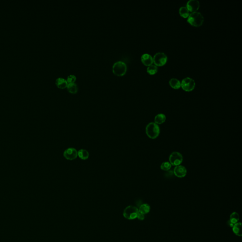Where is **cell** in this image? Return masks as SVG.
I'll list each match as a JSON object with an SVG mask.
<instances>
[{"label":"cell","mask_w":242,"mask_h":242,"mask_svg":"<svg viewBox=\"0 0 242 242\" xmlns=\"http://www.w3.org/2000/svg\"><path fill=\"white\" fill-rule=\"evenodd\" d=\"M187 22L193 26L198 27L203 24L204 17L199 12H193L188 16Z\"/></svg>","instance_id":"obj_1"},{"label":"cell","mask_w":242,"mask_h":242,"mask_svg":"<svg viewBox=\"0 0 242 242\" xmlns=\"http://www.w3.org/2000/svg\"><path fill=\"white\" fill-rule=\"evenodd\" d=\"M160 128L159 125L155 122H150L146 127V133L147 135L150 139H155L158 137L160 134Z\"/></svg>","instance_id":"obj_2"},{"label":"cell","mask_w":242,"mask_h":242,"mask_svg":"<svg viewBox=\"0 0 242 242\" xmlns=\"http://www.w3.org/2000/svg\"><path fill=\"white\" fill-rule=\"evenodd\" d=\"M127 67L126 63L122 61H119L113 63L112 67L113 73L116 75L122 76L126 73Z\"/></svg>","instance_id":"obj_3"},{"label":"cell","mask_w":242,"mask_h":242,"mask_svg":"<svg viewBox=\"0 0 242 242\" xmlns=\"http://www.w3.org/2000/svg\"><path fill=\"white\" fill-rule=\"evenodd\" d=\"M138 213L139 211L137 208L132 206H129L125 209L123 215L125 218L131 220L137 218Z\"/></svg>","instance_id":"obj_4"},{"label":"cell","mask_w":242,"mask_h":242,"mask_svg":"<svg viewBox=\"0 0 242 242\" xmlns=\"http://www.w3.org/2000/svg\"><path fill=\"white\" fill-rule=\"evenodd\" d=\"M169 160L172 166H176L181 165L182 163L183 162V156L178 152H174L170 155Z\"/></svg>","instance_id":"obj_5"},{"label":"cell","mask_w":242,"mask_h":242,"mask_svg":"<svg viewBox=\"0 0 242 242\" xmlns=\"http://www.w3.org/2000/svg\"><path fill=\"white\" fill-rule=\"evenodd\" d=\"M153 63L155 65L161 66L166 63L168 60V57L164 53L159 52L154 55L153 57Z\"/></svg>","instance_id":"obj_6"},{"label":"cell","mask_w":242,"mask_h":242,"mask_svg":"<svg viewBox=\"0 0 242 242\" xmlns=\"http://www.w3.org/2000/svg\"><path fill=\"white\" fill-rule=\"evenodd\" d=\"M195 86V82L193 79L187 77L184 79L181 82V87L186 91H191Z\"/></svg>","instance_id":"obj_7"},{"label":"cell","mask_w":242,"mask_h":242,"mask_svg":"<svg viewBox=\"0 0 242 242\" xmlns=\"http://www.w3.org/2000/svg\"><path fill=\"white\" fill-rule=\"evenodd\" d=\"M63 156L67 160H74L78 157V151L74 147H69L64 151Z\"/></svg>","instance_id":"obj_8"},{"label":"cell","mask_w":242,"mask_h":242,"mask_svg":"<svg viewBox=\"0 0 242 242\" xmlns=\"http://www.w3.org/2000/svg\"><path fill=\"white\" fill-rule=\"evenodd\" d=\"M174 174L175 177L183 178L186 175L187 169L185 166L179 165L175 166L174 169Z\"/></svg>","instance_id":"obj_9"},{"label":"cell","mask_w":242,"mask_h":242,"mask_svg":"<svg viewBox=\"0 0 242 242\" xmlns=\"http://www.w3.org/2000/svg\"><path fill=\"white\" fill-rule=\"evenodd\" d=\"M199 1L197 0H190L187 2L186 4V8L188 9L189 11L195 12L200 8Z\"/></svg>","instance_id":"obj_10"},{"label":"cell","mask_w":242,"mask_h":242,"mask_svg":"<svg viewBox=\"0 0 242 242\" xmlns=\"http://www.w3.org/2000/svg\"><path fill=\"white\" fill-rule=\"evenodd\" d=\"M141 62L146 66L151 65L153 63V58L149 54H144L141 57Z\"/></svg>","instance_id":"obj_11"},{"label":"cell","mask_w":242,"mask_h":242,"mask_svg":"<svg viewBox=\"0 0 242 242\" xmlns=\"http://www.w3.org/2000/svg\"><path fill=\"white\" fill-rule=\"evenodd\" d=\"M239 220V216L236 212L232 213L230 216V219L227 222V224L230 227H233L235 224L238 223Z\"/></svg>","instance_id":"obj_12"},{"label":"cell","mask_w":242,"mask_h":242,"mask_svg":"<svg viewBox=\"0 0 242 242\" xmlns=\"http://www.w3.org/2000/svg\"><path fill=\"white\" fill-rule=\"evenodd\" d=\"M56 84L59 88H64L67 87L68 83L66 79L59 77L56 79Z\"/></svg>","instance_id":"obj_13"},{"label":"cell","mask_w":242,"mask_h":242,"mask_svg":"<svg viewBox=\"0 0 242 242\" xmlns=\"http://www.w3.org/2000/svg\"><path fill=\"white\" fill-rule=\"evenodd\" d=\"M233 231L234 234L239 236H242V224L240 222L236 223L232 227Z\"/></svg>","instance_id":"obj_14"},{"label":"cell","mask_w":242,"mask_h":242,"mask_svg":"<svg viewBox=\"0 0 242 242\" xmlns=\"http://www.w3.org/2000/svg\"><path fill=\"white\" fill-rule=\"evenodd\" d=\"M166 116L163 113H159L155 116L154 119L155 123L158 125L161 124L165 122Z\"/></svg>","instance_id":"obj_15"},{"label":"cell","mask_w":242,"mask_h":242,"mask_svg":"<svg viewBox=\"0 0 242 242\" xmlns=\"http://www.w3.org/2000/svg\"><path fill=\"white\" fill-rule=\"evenodd\" d=\"M169 83L170 86L175 89H178L181 87V82L177 79H171L169 81Z\"/></svg>","instance_id":"obj_16"},{"label":"cell","mask_w":242,"mask_h":242,"mask_svg":"<svg viewBox=\"0 0 242 242\" xmlns=\"http://www.w3.org/2000/svg\"><path fill=\"white\" fill-rule=\"evenodd\" d=\"M150 206L147 203L141 204L138 209L139 212L143 215L149 213V212L150 211Z\"/></svg>","instance_id":"obj_17"},{"label":"cell","mask_w":242,"mask_h":242,"mask_svg":"<svg viewBox=\"0 0 242 242\" xmlns=\"http://www.w3.org/2000/svg\"><path fill=\"white\" fill-rule=\"evenodd\" d=\"M89 156L88 151L84 149H81L78 151V156L82 160H86L88 159Z\"/></svg>","instance_id":"obj_18"},{"label":"cell","mask_w":242,"mask_h":242,"mask_svg":"<svg viewBox=\"0 0 242 242\" xmlns=\"http://www.w3.org/2000/svg\"><path fill=\"white\" fill-rule=\"evenodd\" d=\"M67 89L70 93L75 94L78 90V87L75 83H68L67 86Z\"/></svg>","instance_id":"obj_19"},{"label":"cell","mask_w":242,"mask_h":242,"mask_svg":"<svg viewBox=\"0 0 242 242\" xmlns=\"http://www.w3.org/2000/svg\"><path fill=\"white\" fill-rule=\"evenodd\" d=\"M179 13L181 16L184 18H188L190 13L186 7H181L179 9Z\"/></svg>","instance_id":"obj_20"},{"label":"cell","mask_w":242,"mask_h":242,"mask_svg":"<svg viewBox=\"0 0 242 242\" xmlns=\"http://www.w3.org/2000/svg\"><path fill=\"white\" fill-rule=\"evenodd\" d=\"M147 73H149L150 75H154L158 72V68L156 65H151L149 66V67H147Z\"/></svg>","instance_id":"obj_21"},{"label":"cell","mask_w":242,"mask_h":242,"mask_svg":"<svg viewBox=\"0 0 242 242\" xmlns=\"http://www.w3.org/2000/svg\"><path fill=\"white\" fill-rule=\"evenodd\" d=\"M171 164H170L169 162H164L162 163L161 165L160 166V168H161V170L165 171H169L171 169Z\"/></svg>","instance_id":"obj_22"},{"label":"cell","mask_w":242,"mask_h":242,"mask_svg":"<svg viewBox=\"0 0 242 242\" xmlns=\"http://www.w3.org/2000/svg\"><path fill=\"white\" fill-rule=\"evenodd\" d=\"M76 80V77L74 75H70L67 77V81L68 83H74Z\"/></svg>","instance_id":"obj_23"},{"label":"cell","mask_w":242,"mask_h":242,"mask_svg":"<svg viewBox=\"0 0 242 242\" xmlns=\"http://www.w3.org/2000/svg\"><path fill=\"white\" fill-rule=\"evenodd\" d=\"M137 218H138L140 220H143L145 218V216H144V215L139 212L138 214Z\"/></svg>","instance_id":"obj_24"}]
</instances>
